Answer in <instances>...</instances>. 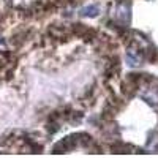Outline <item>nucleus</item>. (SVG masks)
<instances>
[{"label":"nucleus","mask_w":158,"mask_h":158,"mask_svg":"<svg viewBox=\"0 0 158 158\" xmlns=\"http://www.w3.org/2000/svg\"><path fill=\"white\" fill-rule=\"evenodd\" d=\"M97 13H98V6H95V5L81 10V15H82V16H95Z\"/></svg>","instance_id":"nucleus-1"},{"label":"nucleus","mask_w":158,"mask_h":158,"mask_svg":"<svg viewBox=\"0 0 158 158\" xmlns=\"http://www.w3.org/2000/svg\"><path fill=\"white\" fill-rule=\"evenodd\" d=\"M127 62L131 65V67H135V65H138L141 62V59L138 56H135L133 52H128V54H127Z\"/></svg>","instance_id":"nucleus-2"},{"label":"nucleus","mask_w":158,"mask_h":158,"mask_svg":"<svg viewBox=\"0 0 158 158\" xmlns=\"http://www.w3.org/2000/svg\"><path fill=\"white\" fill-rule=\"evenodd\" d=\"M125 11H127V8H123V6H120V8H117V18H122V19H125L127 18V15H125Z\"/></svg>","instance_id":"nucleus-3"}]
</instances>
